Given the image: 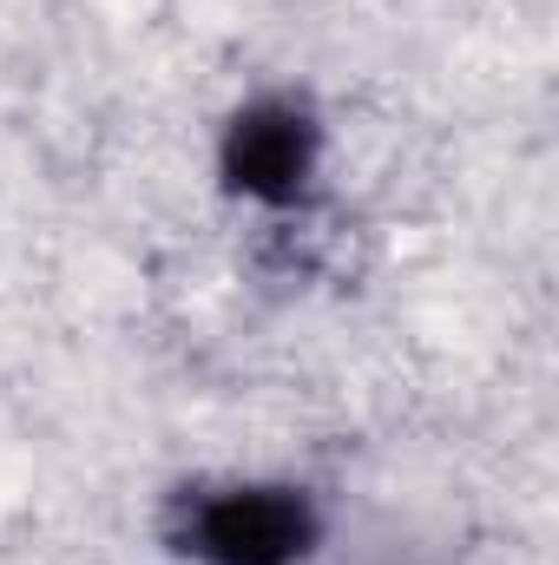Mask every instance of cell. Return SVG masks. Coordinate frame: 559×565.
<instances>
[{
    "mask_svg": "<svg viewBox=\"0 0 559 565\" xmlns=\"http://www.w3.org/2000/svg\"><path fill=\"white\" fill-rule=\"evenodd\" d=\"M184 546L204 565H296L316 546V513L289 487H224L191 500Z\"/></svg>",
    "mask_w": 559,
    "mask_h": 565,
    "instance_id": "obj_1",
    "label": "cell"
},
{
    "mask_svg": "<svg viewBox=\"0 0 559 565\" xmlns=\"http://www.w3.org/2000/svg\"><path fill=\"white\" fill-rule=\"evenodd\" d=\"M309 164H316V126H309L296 106H251V113L231 126L224 171H231L238 191H251V198L289 204V198L303 191Z\"/></svg>",
    "mask_w": 559,
    "mask_h": 565,
    "instance_id": "obj_2",
    "label": "cell"
}]
</instances>
